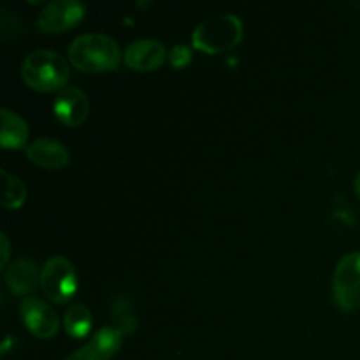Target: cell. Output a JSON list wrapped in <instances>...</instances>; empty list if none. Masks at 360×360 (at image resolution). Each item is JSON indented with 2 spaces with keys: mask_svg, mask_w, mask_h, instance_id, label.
Segmentation results:
<instances>
[{
  "mask_svg": "<svg viewBox=\"0 0 360 360\" xmlns=\"http://www.w3.org/2000/svg\"><path fill=\"white\" fill-rule=\"evenodd\" d=\"M21 76L30 88L39 91H55L67 84L69 63L60 53L51 49H35L21 63Z\"/></svg>",
  "mask_w": 360,
  "mask_h": 360,
  "instance_id": "obj_2",
  "label": "cell"
},
{
  "mask_svg": "<svg viewBox=\"0 0 360 360\" xmlns=\"http://www.w3.org/2000/svg\"><path fill=\"white\" fill-rule=\"evenodd\" d=\"M84 13H86V7L79 0H53L42 7L37 21H35V27L48 34L63 32L79 23Z\"/></svg>",
  "mask_w": 360,
  "mask_h": 360,
  "instance_id": "obj_6",
  "label": "cell"
},
{
  "mask_svg": "<svg viewBox=\"0 0 360 360\" xmlns=\"http://www.w3.org/2000/svg\"><path fill=\"white\" fill-rule=\"evenodd\" d=\"M27 157L44 169H62L69 164V151L62 143L49 137H39L27 148Z\"/></svg>",
  "mask_w": 360,
  "mask_h": 360,
  "instance_id": "obj_11",
  "label": "cell"
},
{
  "mask_svg": "<svg viewBox=\"0 0 360 360\" xmlns=\"http://www.w3.org/2000/svg\"><path fill=\"white\" fill-rule=\"evenodd\" d=\"M70 63L83 72H105L118 69L122 51L118 42L105 34L91 32L70 42L67 49Z\"/></svg>",
  "mask_w": 360,
  "mask_h": 360,
  "instance_id": "obj_1",
  "label": "cell"
},
{
  "mask_svg": "<svg viewBox=\"0 0 360 360\" xmlns=\"http://www.w3.org/2000/svg\"><path fill=\"white\" fill-rule=\"evenodd\" d=\"M112 315H115L116 320V329L122 334H132L134 329H136V319L130 315V304L129 299L120 297L118 301L115 302V309H112Z\"/></svg>",
  "mask_w": 360,
  "mask_h": 360,
  "instance_id": "obj_16",
  "label": "cell"
},
{
  "mask_svg": "<svg viewBox=\"0 0 360 360\" xmlns=\"http://www.w3.org/2000/svg\"><path fill=\"white\" fill-rule=\"evenodd\" d=\"M243 39V21L236 14H218L200 21L192 34L197 49L206 53H221L234 48Z\"/></svg>",
  "mask_w": 360,
  "mask_h": 360,
  "instance_id": "obj_3",
  "label": "cell"
},
{
  "mask_svg": "<svg viewBox=\"0 0 360 360\" xmlns=\"http://www.w3.org/2000/svg\"><path fill=\"white\" fill-rule=\"evenodd\" d=\"M55 116L67 127H77L86 120L90 104L83 90L76 86H67L56 95L53 104Z\"/></svg>",
  "mask_w": 360,
  "mask_h": 360,
  "instance_id": "obj_10",
  "label": "cell"
},
{
  "mask_svg": "<svg viewBox=\"0 0 360 360\" xmlns=\"http://www.w3.org/2000/svg\"><path fill=\"white\" fill-rule=\"evenodd\" d=\"M125 65L137 72H150L160 67L165 60V46L155 39H139L127 46Z\"/></svg>",
  "mask_w": 360,
  "mask_h": 360,
  "instance_id": "obj_9",
  "label": "cell"
},
{
  "mask_svg": "<svg viewBox=\"0 0 360 360\" xmlns=\"http://www.w3.org/2000/svg\"><path fill=\"white\" fill-rule=\"evenodd\" d=\"M25 327L39 340H51L58 330V315L55 309L37 297H25L20 304Z\"/></svg>",
  "mask_w": 360,
  "mask_h": 360,
  "instance_id": "obj_7",
  "label": "cell"
},
{
  "mask_svg": "<svg viewBox=\"0 0 360 360\" xmlns=\"http://www.w3.org/2000/svg\"><path fill=\"white\" fill-rule=\"evenodd\" d=\"M354 186H355V192L359 193L360 195V172L357 174V178H355V183H354Z\"/></svg>",
  "mask_w": 360,
  "mask_h": 360,
  "instance_id": "obj_19",
  "label": "cell"
},
{
  "mask_svg": "<svg viewBox=\"0 0 360 360\" xmlns=\"http://www.w3.org/2000/svg\"><path fill=\"white\" fill-rule=\"evenodd\" d=\"M2 174V197H0V202H2L4 207L7 210H16L27 199V186L21 181L18 176L11 174L6 169L0 171Z\"/></svg>",
  "mask_w": 360,
  "mask_h": 360,
  "instance_id": "obj_14",
  "label": "cell"
},
{
  "mask_svg": "<svg viewBox=\"0 0 360 360\" xmlns=\"http://www.w3.org/2000/svg\"><path fill=\"white\" fill-rule=\"evenodd\" d=\"M190 58H192V53H190V49L185 44H176L171 49V55H169V60H171V63L174 67L186 65L190 62Z\"/></svg>",
  "mask_w": 360,
  "mask_h": 360,
  "instance_id": "obj_17",
  "label": "cell"
},
{
  "mask_svg": "<svg viewBox=\"0 0 360 360\" xmlns=\"http://www.w3.org/2000/svg\"><path fill=\"white\" fill-rule=\"evenodd\" d=\"M334 301L345 311L360 308V252L345 255L333 276Z\"/></svg>",
  "mask_w": 360,
  "mask_h": 360,
  "instance_id": "obj_5",
  "label": "cell"
},
{
  "mask_svg": "<svg viewBox=\"0 0 360 360\" xmlns=\"http://www.w3.org/2000/svg\"><path fill=\"white\" fill-rule=\"evenodd\" d=\"M41 288L48 299L58 304H65L77 290L76 269L65 257H51L42 266Z\"/></svg>",
  "mask_w": 360,
  "mask_h": 360,
  "instance_id": "obj_4",
  "label": "cell"
},
{
  "mask_svg": "<svg viewBox=\"0 0 360 360\" xmlns=\"http://www.w3.org/2000/svg\"><path fill=\"white\" fill-rule=\"evenodd\" d=\"M123 341V334L116 327H102L79 350L65 360H109L116 355Z\"/></svg>",
  "mask_w": 360,
  "mask_h": 360,
  "instance_id": "obj_8",
  "label": "cell"
},
{
  "mask_svg": "<svg viewBox=\"0 0 360 360\" xmlns=\"http://www.w3.org/2000/svg\"><path fill=\"white\" fill-rule=\"evenodd\" d=\"M0 243H2V266H7L11 250H9V239H7V236L4 234V232L0 234Z\"/></svg>",
  "mask_w": 360,
  "mask_h": 360,
  "instance_id": "obj_18",
  "label": "cell"
},
{
  "mask_svg": "<svg viewBox=\"0 0 360 360\" xmlns=\"http://www.w3.org/2000/svg\"><path fill=\"white\" fill-rule=\"evenodd\" d=\"M28 139L27 122L16 112L2 109V134L0 143L4 148H21Z\"/></svg>",
  "mask_w": 360,
  "mask_h": 360,
  "instance_id": "obj_13",
  "label": "cell"
},
{
  "mask_svg": "<svg viewBox=\"0 0 360 360\" xmlns=\"http://www.w3.org/2000/svg\"><path fill=\"white\" fill-rule=\"evenodd\" d=\"M63 326H65V330L69 336L76 338H84L88 333H90L91 327V313L90 309L84 304H72L65 311V316H63Z\"/></svg>",
  "mask_w": 360,
  "mask_h": 360,
  "instance_id": "obj_15",
  "label": "cell"
},
{
  "mask_svg": "<svg viewBox=\"0 0 360 360\" xmlns=\"http://www.w3.org/2000/svg\"><path fill=\"white\" fill-rule=\"evenodd\" d=\"M6 283L13 294H30L41 285V271L28 259L14 260L6 271Z\"/></svg>",
  "mask_w": 360,
  "mask_h": 360,
  "instance_id": "obj_12",
  "label": "cell"
}]
</instances>
